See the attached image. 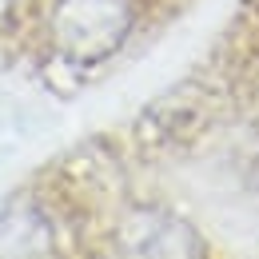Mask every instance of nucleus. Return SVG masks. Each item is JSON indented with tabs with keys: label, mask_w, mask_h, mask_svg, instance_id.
<instances>
[{
	"label": "nucleus",
	"mask_w": 259,
	"mask_h": 259,
	"mask_svg": "<svg viewBox=\"0 0 259 259\" xmlns=\"http://www.w3.org/2000/svg\"><path fill=\"white\" fill-rule=\"evenodd\" d=\"M120 259H203V239L171 211H132L116 231Z\"/></svg>",
	"instance_id": "f03ea898"
},
{
	"label": "nucleus",
	"mask_w": 259,
	"mask_h": 259,
	"mask_svg": "<svg viewBox=\"0 0 259 259\" xmlns=\"http://www.w3.org/2000/svg\"><path fill=\"white\" fill-rule=\"evenodd\" d=\"M8 8H12V0H0V16H4V12H8Z\"/></svg>",
	"instance_id": "20e7f679"
},
{
	"label": "nucleus",
	"mask_w": 259,
	"mask_h": 259,
	"mask_svg": "<svg viewBox=\"0 0 259 259\" xmlns=\"http://www.w3.org/2000/svg\"><path fill=\"white\" fill-rule=\"evenodd\" d=\"M132 32V0H56L52 40L68 60L96 64Z\"/></svg>",
	"instance_id": "f257e3e1"
},
{
	"label": "nucleus",
	"mask_w": 259,
	"mask_h": 259,
	"mask_svg": "<svg viewBox=\"0 0 259 259\" xmlns=\"http://www.w3.org/2000/svg\"><path fill=\"white\" fill-rule=\"evenodd\" d=\"M48 247H52V231L36 211L16 207L0 215V259H44Z\"/></svg>",
	"instance_id": "7ed1b4c3"
}]
</instances>
